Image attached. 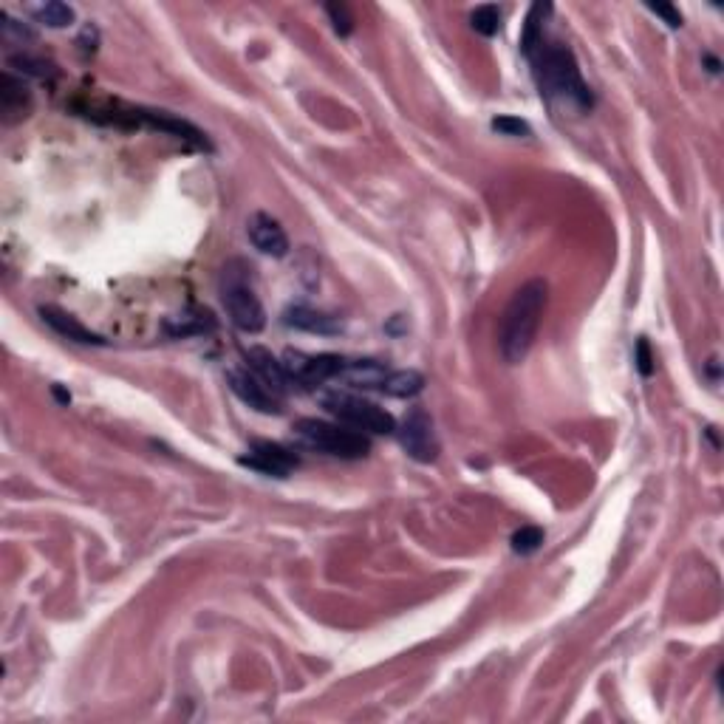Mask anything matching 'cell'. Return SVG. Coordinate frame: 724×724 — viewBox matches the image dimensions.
<instances>
[{"mask_svg": "<svg viewBox=\"0 0 724 724\" xmlns=\"http://www.w3.org/2000/svg\"><path fill=\"white\" fill-rule=\"evenodd\" d=\"M241 464H247L252 470L264 473V476L286 478L295 470L300 459H297L292 450H286L283 445L275 442H252L247 456H241Z\"/></svg>", "mask_w": 724, "mask_h": 724, "instance_id": "9", "label": "cell"}, {"mask_svg": "<svg viewBox=\"0 0 724 724\" xmlns=\"http://www.w3.org/2000/svg\"><path fill=\"white\" fill-rule=\"evenodd\" d=\"M546 300H549L546 280L532 278L507 303L504 317H501V331H498V351L507 365H521L529 357V351L538 340Z\"/></svg>", "mask_w": 724, "mask_h": 724, "instance_id": "2", "label": "cell"}, {"mask_svg": "<svg viewBox=\"0 0 724 724\" xmlns=\"http://www.w3.org/2000/svg\"><path fill=\"white\" fill-rule=\"evenodd\" d=\"M34 34L23 26V23H17L12 20L9 15H3V43L6 46H17V49H23V43H32Z\"/></svg>", "mask_w": 724, "mask_h": 724, "instance_id": "23", "label": "cell"}, {"mask_svg": "<svg viewBox=\"0 0 724 724\" xmlns=\"http://www.w3.org/2000/svg\"><path fill=\"white\" fill-rule=\"evenodd\" d=\"M40 317H43V323H49L51 329L57 331L60 337H66V340L83 343V346H105V340L99 334H94L77 317H71V314L57 309V306H40Z\"/></svg>", "mask_w": 724, "mask_h": 724, "instance_id": "13", "label": "cell"}, {"mask_svg": "<svg viewBox=\"0 0 724 724\" xmlns=\"http://www.w3.org/2000/svg\"><path fill=\"white\" fill-rule=\"evenodd\" d=\"M648 9H651L654 15L662 17L671 29L682 26V15H679V9H674V6H668V3H648Z\"/></svg>", "mask_w": 724, "mask_h": 724, "instance_id": "26", "label": "cell"}, {"mask_svg": "<svg viewBox=\"0 0 724 724\" xmlns=\"http://www.w3.org/2000/svg\"><path fill=\"white\" fill-rule=\"evenodd\" d=\"M388 374H391V368H385V365H379L374 360H346L337 379H343V382L354 385V388H362V391L382 394L385 382H388Z\"/></svg>", "mask_w": 724, "mask_h": 724, "instance_id": "14", "label": "cell"}, {"mask_svg": "<svg viewBox=\"0 0 724 724\" xmlns=\"http://www.w3.org/2000/svg\"><path fill=\"white\" fill-rule=\"evenodd\" d=\"M549 15H552V3H535V6L529 9L527 23H524V34H521V51H524L527 57L543 43V23H546Z\"/></svg>", "mask_w": 724, "mask_h": 724, "instance_id": "17", "label": "cell"}, {"mask_svg": "<svg viewBox=\"0 0 724 724\" xmlns=\"http://www.w3.org/2000/svg\"><path fill=\"white\" fill-rule=\"evenodd\" d=\"M470 26H473L478 34H484V37L498 34V29H501V12H498V6H493V3L478 6L476 12L470 15Z\"/></svg>", "mask_w": 724, "mask_h": 724, "instance_id": "19", "label": "cell"}, {"mask_svg": "<svg viewBox=\"0 0 724 724\" xmlns=\"http://www.w3.org/2000/svg\"><path fill=\"white\" fill-rule=\"evenodd\" d=\"M227 382H230L232 394L238 396L244 405H249L252 411L266 413V416H278V413L283 411L280 396L272 394L249 368H232V371H227Z\"/></svg>", "mask_w": 724, "mask_h": 724, "instance_id": "8", "label": "cell"}, {"mask_svg": "<svg viewBox=\"0 0 724 724\" xmlns=\"http://www.w3.org/2000/svg\"><path fill=\"white\" fill-rule=\"evenodd\" d=\"M249 241L269 258H283L289 252V238L272 215L255 213L249 221Z\"/></svg>", "mask_w": 724, "mask_h": 724, "instance_id": "11", "label": "cell"}, {"mask_svg": "<svg viewBox=\"0 0 724 724\" xmlns=\"http://www.w3.org/2000/svg\"><path fill=\"white\" fill-rule=\"evenodd\" d=\"M244 357H247V368L255 374V377L264 382L266 388L272 391V394L283 396L289 388H292V379L289 374L283 371V362L275 360L266 348H258L252 346L244 351Z\"/></svg>", "mask_w": 724, "mask_h": 724, "instance_id": "10", "label": "cell"}, {"mask_svg": "<svg viewBox=\"0 0 724 724\" xmlns=\"http://www.w3.org/2000/svg\"><path fill=\"white\" fill-rule=\"evenodd\" d=\"M425 388V377L413 368H399V371H391L388 374V382H385V396H394V399H411V396L422 394Z\"/></svg>", "mask_w": 724, "mask_h": 724, "instance_id": "16", "label": "cell"}, {"mask_svg": "<svg viewBox=\"0 0 724 724\" xmlns=\"http://www.w3.org/2000/svg\"><path fill=\"white\" fill-rule=\"evenodd\" d=\"M543 529L538 527H521L512 535V552L518 555H532L535 549H541Z\"/></svg>", "mask_w": 724, "mask_h": 724, "instance_id": "21", "label": "cell"}, {"mask_svg": "<svg viewBox=\"0 0 724 724\" xmlns=\"http://www.w3.org/2000/svg\"><path fill=\"white\" fill-rule=\"evenodd\" d=\"M326 15H329L331 23H334V32L343 34V37L351 34V29H354V17L348 12L346 3H329V6H326Z\"/></svg>", "mask_w": 724, "mask_h": 724, "instance_id": "24", "label": "cell"}, {"mask_svg": "<svg viewBox=\"0 0 724 724\" xmlns=\"http://www.w3.org/2000/svg\"><path fill=\"white\" fill-rule=\"evenodd\" d=\"M32 17L37 23L49 26V29H66L74 23V9L60 3V0H49V3H40V6H32Z\"/></svg>", "mask_w": 724, "mask_h": 724, "instance_id": "18", "label": "cell"}, {"mask_svg": "<svg viewBox=\"0 0 724 724\" xmlns=\"http://www.w3.org/2000/svg\"><path fill=\"white\" fill-rule=\"evenodd\" d=\"M9 66L17 68L20 74L40 77V80H46V77L54 74V66H51V63L40 60V57H32V54H17V57H9Z\"/></svg>", "mask_w": 724, "mask_h": 724, "instance_id": "20", "label": "cell"}, {"mask_svg": "<svg viewBox=\"0 0 724 724\" xmlns=\"http://www.w3.org/2000/svg\"><path fill=\"white\" fill-rule=\"evenodd\" d=\"M320 405L348 428L365 430V433H374V436L396 433L394 416L385 408H379L377 402H371V399H362V396L348 394V391H326V394H320Z\"/></svg>", "mask_w": 724, "mask_h": 724, "instance_id": "5", "label": "cell"}, {"mask_svg": "<svg viewBox=\"0 0 724 724\" xmlns=\"http://www.w3.org/2000/svg\"><path fill=\"white\" fill-rule=\"evenodd\" d=\"M295 436L312 450H320L334 459L357 461L368 456L371 442L362 436L360 430L348 428V425H334V422H323V419H297Z\"/></svg>", "mask_w": 724, "mask_h": 724, "instance_id": "4", "label": "cell"}, {"mask_svg": "<svg viewBox=\"0 0 724 724\" xmlns=\"http://www.w3.org/2000/svg\"><path fill=\"white\" fill-rule=\"evenodd\" d=\"M637 365H640V374L642 377H651L654 374V360H651V348L645 340L637 343Z\"/></svg>", "mask_w": 724, "mask_h": 724, "instance_id": "27", "label": "cell"}, {"mask_svg": "<svg viewBox=\"0 0 724 724\" xmlns=\"http://www.w3.org/2000/svg\"><path fill=\"white\" fill-rule=\"evenodd\" d=\"M529 63L535 71V83L541 88V97L560 111L586 114L592 111V88L583 83V74L577 66L575 54L563 43H546L529 54Z\"/></svg>", "mask_w": 724, "mask_h": 724, "instance_id": "1", "label": "cell"}, {"mask_svg": "<svg viewBox=\"0 0 724 724\" xmlns=\"http://www.w3.org/2000/svg\"><path fill=\"white\" fill-rule=\"evenodd\" d=\"M213 317L210 312H196V314H184L179 317V329H170V334L176 337H187V334H201L204 329H213Z\"/></svg>", "mask_w": 724, "mask_h": 724, "instance_id": "22", "label": "cell"}, {"mask_svg": "<svg viewBox=\"0 0 724 724\" xmlns=\"http://www.w3.org/2000/svg\"><path fill=\"white\" fill-rule=\"evenodd\" d=\"M286 323L300 331H312V334H340V329H343V323L337 317L314 312V309H306V306L289 309L286 312Z\"/></svg>", "mask_w": 724, "mask_h": 724, "instance_id": "15", "label": "cell"}, {"mask_svg": "<svg viewBox=\"0 0 724 724\" xmlns=\"http://www.w3.org/2000/svg\"><path fill=\"white\" fill-rule=\"evenodd\" d=\"M493 128L495 131L507 133V136H529L532 128H529L524 119H515V116H498L493 119Z\"/></svg>", "mask_w": 724, "mask_h": 724, "instance_id": "25", "label": "cell"}, {"mask_svg": "<svg viewBox=\"0 0 724 724\" xmlns=\"http://www.w3.org/2000/svg\"><path fill=\"white\" fill-rule=\"evenodd\" d=\"M280 362H283V371L292 379V385L314 388V385H323L329 379L340 377L346 357H340V354H317L314 357V354H303V351H286Z\"/></svg>", "mask_w": 724, "mask_h": 724, "instance_id": "7", "label": "cell"}, {"mask_svg": "<svg viewBox=\"0 0 724 724\" xmlns=\"http://www.w3.org/2000/svg\"><path fill=\"white\" fill-rule=\"evenodd\" d=\"M29 111H32L29 85L6 71L3 80H0V114H3V122H6V125H15L20 119H26Z\"/></svg>", "mask_w": 724, "mask_h": 724, "instance_id": "12", "label": "cell"}, {"mask_svg": "<svg viewBox=\"0 0 724 724\" xmlns=\"http://www.w3.org/2000/svg\"><path fill=\"white\" fill-rule=\"evenodd\" d=\"M218 295L230 314V320L247 334H258L266 326V312L261 297L252 286V266L241 258H232L221 269L218 278Z\"/></svg>", "mask_w": 724, "mask_h": 724, "instance_id": "3", "label": "cell"}, {"mask_svg": "<svg viewBox=\"0 0 724 724\" xmlns=\"http://www.w3.org/2000/svg\"><path fill=\"white\" fill-rule=\"evenodd\" d=\"M399 433V445L402 450L419 464H430V461L439 459V436L433 430V419L425 408H411L405 413L402 425L396 428Z\"/></svg>", "mask_w": 724, "mask_h": 724, "instance_id": "6", "label": "cell"}]
</instances>
